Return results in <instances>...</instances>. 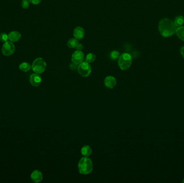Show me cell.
<instances>
[{
  "instance_id": "6da1fadb",
  "label": "cell",
  "mask_w": 184,
  "mask_h": 183,
  "mask_svg": "<svg viewBox=\"0 0 184 183\" xmlns=\"http://www.w3.org/2000/svg\"><path fill=\"white\" fill-rule=\"evenodd\" d=\"M177 27L174 22L168 18H163L158 24L159 32L160 35L164 38L170 37L176 34Z\"/></svg>"
},
{
  "instance_id": "7a4b0ae2",
  "label": "cell",
  "mask_w": 184,
  "mask_h": 183,
  "mask_svg": "<svg viewBox=\"0 0 184 183\" xmlns=\"http://www.w3.org/2000/svg\"><path fill=\"white\" fill-rule=\"evenodd\" d=\"M78 170L82 175H88L91 172L93 169L92 161L88 157L81 158L78 163Z\"/></svg>"
},
{
  "instance_id": "3957f363",
  "label": "cell",
  "mask_w": 184,
  "mask_h": 183,
  "mask_svg": "<svg viewBox=\"0 0 184 183\" xmlns=\"http://www.w3.org/2000/svg\"><path fill=\"white\" fill-rule=\"evenodd\" d=\"M132 57L129 53H122L118 59V65L122 71L128 69L132 64Z\"/></svg>"
},
{
  "instance_id": "277c9868",
  "label": "cell",
  "mask_w": 184,
  "mask_h": 183,
  "mask_svg": "<svg viewBox=\"0 0 184 183\" xmlns=\"http://www.w3.org/2000/svg\"><path fill=\"white\" fill-rule=\"evenodd\" d=\"M31 66L32 69L35 73L41 74L45 71L46 63L42 57H38L34 60Z\"/></svg>"
},
{
  "instance_id": "5b68a950",
  "label": "cell",
  "mask_w": 184,
  "mask_h": 183,
  "mask_svg": "<svg viewBox=\"0 0 184 183\" xmlns=\"http://www.w3.org/2000/svg\"><path fill=\"white\" fill-rule=\"evenodd\" d=\"M78 71L81 76L83 77L89 76L92 72V68L89 63L86 61L80 63L77 67Z\"/></svg>"
},
{
  "instance_id": "8992f818",
  "label": "cell",
  "mask_w": 184,
  "mask_h": 183,
  "mask_svg": "<svg viewBox=\"0 0 184 183\" xmlns=\"http://www.w3.org/2000/svg\"><path fill=\"white\" fill-rule=\"evenodd\" d=\"M1 50L3 55L9 57L12 55L15 51V46L12 42L8 40L3 44Z\"/></svg>"
},
{
  "instance_id": "52a82bcc",
  "label": "cell",
  "mask_w": 184,
  "mask_h": 183,
  "mask_svg": "<svg viewBox=\"0 0 184 183\" xmlns=\"http://www.w3.org/2000/svg\"><path fill=\"white\" fill-rule=\"evenodd\" d=\"M85 55L83 52L81 51H78L74 52L72 55L71 60L73 63L75 65H79L83 62L84 60Z\"/></svg>"
},
{
  "instance_id": "ba28073f",
  "label": "cell",
  "mask_w": 184,
  "mask_h": 183,
  "mask_svg": "<svg viewBox=\"0 0 184 183\" xmlns=\"http://www.w3.org/2000/svg\"><path fill=\"white\" fill-rule=\"evenodd\" d=\"M42 77L37 73H34L30 76V82L34 87H39L42 83Z\"/></svg>"
},
{
  "instance_id": "9c48e42d",
  "label": "cell",
  "mask_w": 184,
  "mask_h": 183,
  "mask_svg": "<svg viewBox=\"0 0 184 183\" xmlns=\"http://www.w3.org/2000/svg\"><path fill=\"white\" fill-rule=\"evenodd\" d=\"M104 83H105V86L107 88L112 89L116 85V80L114 77L108 76L105 78Z\"/></svg>"
},
{
  "instance_id": "30bf717a",
  "label": "cell",
  "mask_w": 184,
  "mask_h": 183,
  "mask_svg": "<svg viewBox=\"0 0 184 183\" xmlns=\"http://www.w3.org/2000/svg\"><path fill=\"white\" fill-rule=\"evenodd\" d=\"M85 30L81 26H77L74 29L73 36L75 39L80 40L83 39L85 36Z\"/></svg>"
},
{
  "instance_id": "8fae6325",
  "label": "cell",
  "mask_w": 184,
  "mask_h": 183,
  "mask_svg": "<svg viewBox=\"0 0 184 183\" xmlns=\"http://www.w3.org/2000/svg\"><path fill=\"white\" fill-rule=\"evenodd\" d=\"M31 178L32 181H34L35 183H40L43 180V176L42 172L38 170H36L32 172Z\"/></svg>"
},
{
  "instance_id": "7c38bea8",
  "label": "cell",
  "mask_w": 184,
  "mask_h": 183,
  "mask_svg": "<svg viewBox=\"0 0 184 183\" xmlns=\"http://www.w3.org/2000/svg\"><path fill=\"white\" fill-rule=\"evenodd\" d=\"M8 37H9V41L14 43V42L19 41L21 39L22 34L20 32L13 31L10 32V33L9 34Z\"/></svg>"
},
{
  "instance_id": "4fadbf2b",
  "label": "cell",
  "mask_w": 184,
  "mask_h": 183,
  "mask_svg": "<svg viewBox=\"0 0 184 183\" xmlns=\"http://www.w3.org/2000/svg\"><path fill=\"white\" fill-rule=\"evenodd\" d=\"M81 154L85 157H88L91 155L92 153V150L91 147L88 145H85L81 148Z\"/></svg>"
},
{
  "instance_id": "5bb4252c",
  "label": "cell",
  "mask_w": 184,
  "mask_h": 183,
  "mask_svg": "<svg viewBox=\"0 0 184 183\" xmlns=\"http://www.w3.org/2000/svg\"><path fill=\"white\" fill-rule=\"evenodd\" d=\"M19 68L21 71L23 72H28V71H30L31 68H32V66L30 63L24 62L20 64Z\"/></svg>"
},
{
  "instance_id": "9a60e30c",
  "label": "cell",
  "mask_w": 184,
  "mask_h": 183,
  "mask_svg": "<svg viewBox=\"0 0 184 183\" xmlns=\"http://www.w3.org/2000/svg\"><path fill=\"white\" fill-rule=\"evenodd\" d=\"M176 34L177 37L181 40L184 41V26H179V27L177 28Z\"/></svg>"
},
{
  "instance_id": "2e32d148",
  "label": "cell",
  "mask_w": 184,
  "mask_h": 183,
  "mask_svg": "<svg viewBox=\"0 0 184 183\" xmlns=\"http://www.w3.org/2000/svg\"><path fill=\"white\" fill-rule=\"evenodd\" d=\"M79 43V41L78 40L75 39V38H71L68 41V47L71 48H74L75 47L77 46L78 45Z\"/></svg>"
},
{
  "instance_id": "e0dca14e",
  "label": "cell",
  "mask_w": 184,
  "mask_h": 183,
  "mask_svg": "<svg viewBox=\"0 0 184 183\" xmlns=\"http://www.w3.org/2000/svg\"><path fill=\"white\" fill-rule=\"evenodd\" d=\"M174 23L177 28L179 27V26H182L184 23V17L181 16V15L177 16L174 20Z\"/></svg>"
},
{
  "instance_id": "ac0fdd59",
  "label": "cell",
  "mask_w": 184,
  "mask_h": 183,
  "mask_svg": "<svg viewBox=\"0 0 184 183\" xmlns=\"http://www.w3.org/2000/svg\"><path fill=\"white\" fill-rule=\"evenodd\" d=\"M96 59V55L94 53H90L87 54L86 57V61L88 63H92Z\"/></svg>"
},
{
  "instance_id": "d6986e66",
  "label": "cell",
  "mask_w": 184,
  "mask_h": 183,
  "mask_svg": "<svg viewBox=\"0 0 184 183\" xmlns=\"http://www.w3.org/2000/svg\"><path fill=\"white\" fill-rule=\"evenodd\" d=\"M120 55V54L119 53V52L117 51H113L111 52V54H110L111 58L113 60H117L119 59Z\"/></svg>"
},
{
  "instance_id": "ffe728a7",
  "label": "cell",
  "mask_w": 184,
  "mask_h": 183,
  "mask_svg": "<svg viewBox=\"0 0 184 183\" xmlns=\"http://www.w3.org/2000/svg\"><path fill=\"white\" fill-rule=\"evenodd\" d=\"M0 40L3 43H5V42L8 41L9 40L8 34L6 33H2V34H0Z\"/></svg>"
},
{
  "instance_id": "44dd1931",
  "label": "cell",
  "mask_w": 184,
  "mask_h": 183,
  "mask_svg": "<svg viewBox=\"0 0 184 183\" xmlns=\"http://www.w3.org/2000/svg\"><path fill=\"white\" fill-rule=\"evenodd\" d=\"M30 3V2H29V0H22V2H21V6H22V8H23V9H26L29 7Z\"/></svg>"
},
{
  "instance_id": "7402d4cb",
  "label": "cell",
  "mask_w": 184,
  "mask_h": 183,
  "mask_svg": "<svg viewBox=\"0 0 184 183\" xmlns=\"http://www.w3.org/2000/svg\"><path fill=\"white\" fill-rule=\"evenodd\" d=\"M30 3L34 5H38L40 3L42 2V0H29Z\"/></svg>"
},
{
  "instance_id": "603a6c76",
  "label": "cell",
  "mask_w": 184,
  "mask_h": 183,
  "mask_svg": "<svg viewBox=\"0 0 184 183\" xmlns=\"http://www.w3.org/2000/svg\"><path fill=\"white\" fill-rule=\"evenodd\" d=\"M75 48L77 49L78 51H81L82 49H83V45L81 43H78L77 46L75 47Z\"/></svg>"
},
{
  "instance_id": "cb8c5ba5",
  "label": "cell",
  "mask_w": 184,
  "mask_h": 183,
  "mask_svg": "<svg viewBox=\"0 0 184 183\" xmlns=\"http://www.w3.org/2000/svg\"><path fill=\"white\" fill-rule=\"evenodd\" d=\"M180 53H181V54L182 55L183 58H184V46L182 47V48L180 49Z\"/></svg>"
},
{
  "instance_id": "d4e9b609",
  "label": "cell",
  "mask_w": 184,
  "mask_h": 183,
  "mask_svg": "<svg viewBox=\"0 0 184 183\" xmlns=\"http://www.w3.org/2000/svg\"><path fill=\"white\" fill-rule=\"evenodd\" d=\"M182 183H184V180H183V181H182Z\"/></svg>"
}]
</instances>
